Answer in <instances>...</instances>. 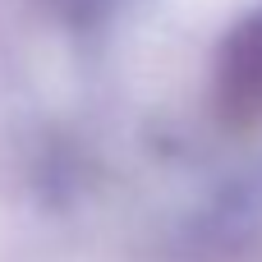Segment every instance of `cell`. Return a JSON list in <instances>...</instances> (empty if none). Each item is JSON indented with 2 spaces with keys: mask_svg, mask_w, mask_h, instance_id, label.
Instances as JSON below:
<instances>
[{
  "mask_svg": "<svg viewBox=\"0 0 262 262\" xmlns=\"http://www.w3.org/2000/svg\"><path fill=\"white\" fill-rule=\"evenodd\" d=\"M221 101L235 115H262V14H253L221 55Z\"/></svg>",
  "mask_w": 262,
  "mask_h": 262,
  "instance_id": "obj_1",
  "label": "cell"
}]
</instances>
